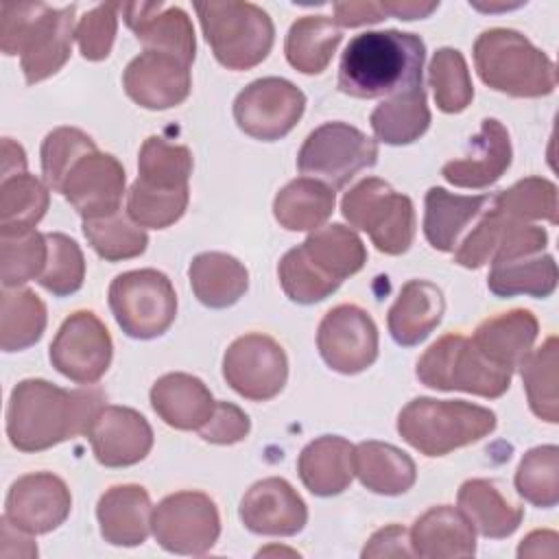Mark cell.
<instances>
[{
  "instance_id": "74e56055",
  "label": "cell",
  "mask_w": 559,
  "mask_h": 559,
  "mask_svg": "<svg viewBox=\"0 0 559 559\" xmlns=\"http://www.w3.org/2000/svg\"><path fill=\"white\" fill-rule=\"evenodd\" d=\"M487 288L496 297H550L557 288V262L548 253L522 255L491 264Z\"/></svg>"
},
{
  "instance_id": "681fc988",
  "label": "cell",
  "mask_w": 559,
  "mask_h": 559,
  "mask_svg": "<svg viewBox=\"0 0 559 559\" xmlns=\"http://www.w3.org/2000/svg\"><path fill=\"white\" fill-rule=\"evenodd\" d=\"M277 277L282 284V290L286 293V297L295 304H317L323 301L325 297H330L338 284L325 280L323 275H319L308 260L301 255L299 247L286 251L277 264Z\"/></svg>"
},
{
  "instance_id": "680465c9",
  "label": "cell",
  "mask_w": 559,
  "mask_h": 559,
  "mask_svg": "<svg viewBox=\"0 0 559 559\" xmlns=\"http://www.w3.org/2000/svg\"><path fill=\"white\" fill-rule=\"evenodd\" d=\"M386 15L400 17V20H417V17H428L439 2H415V0H384L382 2Z\"/></svg>"
},
{
  "instance_id": "ac0fdd59",
  "label": "cell",
  "mask_w": 559,
  "mask_h": 559,
  "mask_svg": "<svg viewBox=\"0 0 559 559\" xmlns=\"http://www.w3.org/2000/svg\"><path fill=\"white\" fill-rule=\"evenodd\" d=\"M122 87L144 109L159 111L177 107L192 90L190 63L170 52L144 50L124 68Z\"/></svg>"
},
{
  "instance_id": "44dd1931",
  "label": "cell",
  "mask_w": 559,
  "mask_h": 559,
  "mask_svg": "<svg viewBox=\"0 0 559 559\" xmlns=\"http://www.w3.org/2000/svg\"><path fill=\"white\" fill-rule=\"evenodd\" d=\"M87 437L96 461L105 467L135 465L146 459L153 448L151 424L129 406H105Z\"/></svg>"
},
{
  "instance_id": "91938a15",
  "label": "cell",
  "mask_w": 559,
  "mask_h": 559,
  "mask_svg": "<svg viewBox=\"0 0 559 559\" xmlns=\"http://www.w3.org/2000/svg\"><path fill=\"white\" fill-rule=\"evenodd\" d=\"M26 173V153L11 138H2V177Z\"/></svg>"
},
{
  "instance_id": "f5cc1de1",
  "label": "cell",
  "mask_w": 559,
  "mask_h": 559,
  "mask_svg": "<svg viewBox=\"0 0 559 559\" xmlns=\"http://www.w3.org/2000/svg\"><path fill=\"white\" fill-rule=\"evenodd\" d=\"M249 430L251 419L240 406L231 402H216L212 417L199 428V435L203 441L216 445H231L247 439Z\"/></svg>"
},
{
  "instance_id": "9a60e30c",
  "label": "cell",
  "mask_w": 559,
  "mask_h": 559,
  "mask_svg": "<svg viewBox=\"0 0 559 559\" xmlns=\"http://www.w3.org/2000/svg\"><path fill=\"white\" fill-rule=\"evenodd\" d=\"M48 356L61 376L79 384H94L111 365L114 343L92 310H76L61 323Z\"/></svg>"
},
{
  "instance_id": "cb8c5ba5",
  "label": "cell",
  "mask_w": 559,
  "mask_h": 559,
  "mask_svg": "<svg viewBox=\"0 0 559 559\" xmlns=\"http://www.w3.org/2000/svg\"><path fill=\"white\" fill-rule=\"evenodd\" d=\"M415 557L452 559L476 555V533L461 509L450 504L430 507L408 531Z\"/></svg>"
},
{
  "instance_id": "52a82bcc",
  "label": "cell",
  "mask_w": 559,
  "mask_h": 559,
  "mask_svg": "<svg viewBox=\"0 0 559 559\" xmlns=\"http://www.w3.org/2000/svg\"><path fill=\"white\" fill-rule=\"evenodd\" d=\"M203 35L221 66L251 70L262 63L275 39L273 20L253 2H194Z\"/></svg>"
},
{
  "instance_id": "f907efd6",
  "label": "cell",
  "mask_w": 559,
  "mask_h": 559,
  "mask_svg": "<svg viewBox=\"0 0 559 559\" xmlns=\"http://www.w3.org/2000/svg\"><path fill=\"white\" fill-rule=\"evenodd\" d=\"M120 2H105L90 9L74 31L81 55L87 61H103L109 57L118 31Z\"/></svg>"
},
{
  "instance_id": "4316f807",
  "label": "cell",
  "mask_w": 559,
  "mask_h": 559,
  "mask_svg": "<svg viewBox=\"0 0 559 559\" xmlns=\"http://www.w3.org/2000/svg\"><path fill=\"white\" fill-rule=\"evenodd\" d=\"M205 382L190 373H164L151 386V406L164 424L177 430H199L214 413Z\"/></svg>"
},
{
  "instance_id": "bcb514c9",
  "label": "cell",
  "mask_w": 559,
  "mask_h": 559,
  "mask_svg": "<svg viewBox=\"0 0 559 559\" xmlns=\"http://www.w3.org/2000/svg\"><path fill=\"white\" fill-rule=\"evenodd\" d=\"M515 489L526 502L552 509L559 502V448L550 443L528 450L518 465Z\"/></svg>"
},
{
  "instance_id": "6f0895ef",
  "label": "cell",
  "mask_w": 559,
  "mask_h": 559,
  "mask_svg": "<svg viewBox=\"0 0 559 559\" xmlns=\"http://www.w3.org/2000/svg\"><path fill=\"white\" fill-rule=\"evenodd\" d=\"M557 542H559V535L555 531H533L518 546V557L520 559H524V557H550V559H555L559 555Z\"/></svg>"
},
{
  "instance_id": "4dcf8cb0",
  "label": "cell",
  "mask_w": 559,
  "mask_h": 559,
  "mask_svg": "<svg viewBox=\"0 0 559 559\" xmlns=\"http://www.w3.org/2000/svg\"><path fill=\"white\" fill-rule=\"evenodd\" d=\"M299 251L319 275L338 286L343 280L358 273L367 262V249L362 240L356 236V231L341 223L314 229L299 245Z\"/></svg>"
},
{
  "instance_id": "ee69618b",
  "label": "cell",
  "mask_w": 559,
  "mask_h": 559,
  "mask_svg": "<svg viewBox=\"0 0 559 559\" xmlns=\"http://www.w3.org/2000/svg\"><path fill=\"white\" fill-rule=\"evenodd\" d=\"M48 260L46 234L35 229L20 234H0V277L4 288H20L39 280Z\"/></svg>"
},
{
  "instance_id": "f6af8a7d",
  "label": "cell",
  "mask_w": 559,
  "mask_h": 559,
  "mask_svg": "<svg viewBox=\"0 0 559 559\" xmlns=\"http://www.w3.org/2000/svg\"><path fill=\"white\" fill-rule=\"evenodd\" d=\"M428 81L435 92V103L443 114H461L474 98L465 57L456 48H439L432 55Z\"/></svg>"
},
{
  "instance_id": "816d5d0a",
  "label": "cell",
  "mask_w": 559,
  "mask_h": 559,
  "mask_svg": "<svg viewBox=\"0 0 559 559\" xmlns=\"http://www.w3.org/2000/svg\"><path fill=\"white\" fill-rule=\"evenodd\" d=\"M509 218L500 214L498 210L489 207L483 212L476 227L456 245L454 249V262L465 269H480L487 262H491Z\"/></svg>"
},
{
  "instance_id": "d6a6232c",
  "label": "cell",
  "mask_w": 559,
  "mask_h": 559,
  "mask_svg": "<svg viewBox=\"0 0 559 559\" xmlns=\"http://www.w3.org/2000/svg\"><path fill=\"white\" fill-rule=\"evenodd\" d=\"M354 474L373 493L400 496L417 480L415 461L384 441H362L354 448Z\"/></svg>"
},
{
  "instance_id": "d4e9b609",
  "label": "cell",
  "mask_w": 559,
  "mask_h": 559,
  "mask_svg": "<svg viewBox=\"0 0 559 559\" xmlns=\"http://www.w3.org/2000/svg\"><path fill=\"white\" fill-rule=\"evenodd\" d=\"M96 518L103 539L111 546H140L151 531V496L142 485H114L100 496Z\"/></svg>"
},
{
  "instance_id": "e575fe53",
  "label": "cell",
  "mask_w": 559,
  "mask_h": 559,
  "mask_svg": "<svg viewBox=\"0 0 559 559\" xmlns=\"http://www.w3.org/2000/svg\"><path fill=\"white\" fill-rule=\"evenodd\" d=\"M334 205V188L312 177H299L275 194L273 216L288 231H314L332 216Z\"/></svg>"
},
{
  "instance_id": "8992f818",
  "label": "cell",
  "mask_w": 559,
  "mask_h": 559,
  "mask_svg": "<svg viewBox=\"0 0 559 559\" xmlns=\"http://www.w3.org/2000/svg\"><path fill=\"white\" fill-rule=\"evenodd\" d=\"M496 428V413L465 402L415 397L397 415L400 437L424 456H445L476 443Z\"/></svg>"
},
{
  "instance_id": "4fadbf2b",
  "label": "cell",
  "mask_w": 559,
  "mask_h": 559,
  "mask_svg": "<svg viewBox=\"0 0 559 559\" xmlns=\"http://www.w3.org/2000/svg\"><path fill=\"white\" fill-rule=\"evenodd\" d=\"M306 94L290 81L264 76L249 83L234 100V120L247 135L273 142L288 135L301 120Z\"/></svg>"
},
{
  "instance_id": "7dc6e473",
  "label": "cell",
  "mask_w": 559,
  "mask_h": 559,
  "mask_svg": "<svg viewBox=\"0 0 559 559\" xmlns=\"http://www.w3.org/2000/svg\"><path fill=\"white\" fill-rule=\"evenodd\" d=\"M48 260L44 273L39 275V286L55 297H68L83 286L85 280V258L76 240L61 231H48Z\"/></svg>"
},
{
  "instance_id": "e0dca14e",
  "label": "cell",
  "mask_w": 559,
  "mask_h": 559,
  "mask_svg": "<svg viewBox=\"0 0 559 559\" xmlns=\"http://www.w3.org/2000/svg\"><path fill=\"white\" fill-rule=\"evenodd\" d=\"M124 183L127 177L122 164L114 155L96 148L85 153L70 168L59 192L83 221H92L122 210Z\"/></svg>"
},
{
  "instance_id": "d6986e66",
  "label": "cell",
  "mask_w": 559,
  "mask_h": 559,
  "mask_svg": "<svg viewBox=\"0 0 559 559\" xmlns=\"http://www.w3.org/2000/svg\"><path fill=\"white\" fill-rule=\"evenodd\" d=\"M72 509V496L63 478L52 472L20 476L4 500V515L31 535H44L61 526Z\"/></svg>"
},
{
  "instance_id": "3957f363",
  "label": "cell",
  "mask_w": 559,
  "mask_h": 559,
  "mask_svg": "<svg viewBox=\"0 0 559 559\" xmlns=\"http://www.w3.org/2000/svg\"><path fill=\"white\" fill-rule=\"evenodd\" d=\"M76 7L46 2H7L0 7V48L7 57L20 55L28 85L59 72L72 52Z\"/></svg>"
},
{
  "instance_id": "8d00e7d4",
  "label": "cell",
  "mask_w": 559,
  "mask_h": 559,
  "mask_svg": "<svg viewBox=\"0 0 559 559\" xmlns=\"http://www.w3.org/2000/svg\"><path fill=\"white\" fill-rule=\"evenodd\" d=\"M343 39L341 26L328 15H304L290 24L284 52L288 63L304 74H321Z\"/></svg>"
},
{
  "instance_id": "f546056e",
  "label": "cell",
  "mask_w": 559,
  "mask_h": 559,
  "mask_svg": "<svg viewBox=\"0 0 559 559\" xmlns=\"http://www.w3.org/2000/svg\"><path fill=\"white\" fill-rule=\"evenodd\" d=\"M491 203L489 194H452L432 186L424 199V236L437 251H454L463 229L485 212Z\"/></svg>"
},
{
  "instance_id": "11a10c76",
  "label": "cell",
  "mask_w": 559,
  "mask_h": 559,
  "mask_svg": "<svg viewBox=\"0 0 559 559\" xmlns=\"http://www.w3.org/2000/svg\"><path fill=\"white\" fill-rule=\"evenodd\" d=\"M386 17L382 2L373 0H349V2H334V22L345 28L376 24Z\"/></svg>"
},
{
  "instance_id": "d590c367",
  "label": "cell",
  "mask_w": 559,
  "mask_h": 559,
  "mask_svg": "<svg viewBox=\"0 0 559 559\" xmlns=\"http://www.w3.org/2000/svg\"><path fill=\"white\" fill-rule=\"evenodd\" d=\"M376 140L402 146L419 140L430 127V109L424 85L397 92L382 100L369 116Z\"/></svg>"
},
{
  "instance_id": "7a4b0ae2",
  "label": "cell",
  "mask_w": 559,
  "mask_h": 559,
  "mask_svg": "<svg viewBox=\"0 0 559 559\" xmlns=\"http://www.w3.org/2000/svg\"><path fill=\"white\" fill-rule=\"evenodd\" d=\"M424 59L426 46L415 33L395 28L358 33L341 57L338 90L354 98H378L424 85Z\"/></svg>"
},
{
  "instance_id": "5bb4252c",
  "label": "cell",
  "mask_w": 559,
  "mask_h": 559,
  "mask_svg": "<svg viewBox=\"0 0 559 559\" xmlns=\"http://www.w3.org/2000/svg\"><path fill=\"white\" fill-rule=\"evenodd\" d=\"M223 378L251 402L273 400L288 378L286 352L275 338L260 332L238 336L225 349Z\"/></svg>"
},
{
  "instance_id": "5b68a950",
  "label": "cell",
  "mask_w": 559,
  "mask_h": 559,
  "mask_svg": "<svg viewBox=\"0 0 559 559\" xmlns=\"http://www.w3.org/2000/svg\"><path fill=\"white\" fill-rule=\"evenodd\" d=\"M480 81L513 98L548 96L557 87L555 61L513 28L483 31L474 41Z\"/></svg>"
},
{
  "instance_id": "f1b7e54d",
  "label": "cell",
  "mask_w": 559,
  "mask_h": 559,
  "mask_svg": "<svg viewBox=\"0 0 559 559\" xmlns=\"http://www.w3.org/2000/svg\"><path fill=\"white\" fill-rule=\"evenodd\" d=\"M354 448L338 435H323L310 441L297 459L304 487L323 498L343 493L354 478Z\"/></svg>"
},
{
  "instance_id": "836d02e7",
  "label": "cell",
  "mask_w": 559,
  "mask_h": 559,
  "mask_svg": "<svg viewBox=\"0 0 559 559\" xmlns=\"http://www.w3.org/2000/svg\"><path fill=\"white\" fill-rule=\"evenodd\" d=\"M194 297L207 308H229L249 288V273L240 260L221 251H205L192 258L188 269Z\"/></svg>"
},
{
  "instance_id": "484cf974",
  "label": "cell",
  "mask_w": 559,
  "mask_h": 559,
  "mask_svg": "<svg viewBox=\"0 0 559 559\" xmlns=\"http://www.w3.org/2000/svg\"><path fill=\"white\" fill-rule=\"evenodd\" d=\"M537 334V317L531 310L515 308L485 319L474 330L472 343L493 365L515 371L531 354Z\"/></svg>"
},
{
  "instance_id": "db71d44e",
  "label": "cell",
  "mask_w": 559,
  "mask_h": 559,
  "mask_svg": "<svg viewBox=\"0 0 559 559\" xmlns=\"http://www.w3.org/2000/svg\"><path fill=\"white\" fill-rule=\"evenodd\" d=\"M362 559H373V557H415L411 548V537L408 531L400 524H389L380 531H376L369 542L365 544Z\"/></svg>"
},
{
  "instance_id": "30bf717a",
  "label": "cell",
  "mask_w": 559,
  "mask_h": 559,
  "mask_svg": "<svg viewBox=\"0 0 559 559\" xmlns=\"http://www.w3.org/2000/svg\"><path fill=\"white\" fill-rule=\"evenodd\" d=\"M107 299L120 330L140 341L162 336L177 317L173 282L157 269H138L116 275L109 284Z\"/></svg>"
},
{
  "instance_id": "9c48e42d",
  "label": "cell",
  "mask_w": 559,
  "mask_h": 559,
  "mask_svg": "<svg viewBox=\"0 0 559 559\" xmlns=\"http://www.w3.org/2000/svg\"><path fill=\"white\" fill-rule=\"evenodd\" d=\"M343 218L367 231L380 253L402 255L415 238V207L406 194L395 192L384 179L367 177L349 188L341 201Z\"/></svg>"
},
{
  "instance_id": "9f6ffc18",
  "label": "cell",
  "mask_w": 559,
  "mask_h": 559,
  "mask_svg": "<svg viewBox=\"0 0 559 559\" xmlns=\"http://www.w3.org/2000/svg\"><path fill=\"white\" fill-rule=\"evenodd\" d=\"M0 524H2L0 526V542H2L0 555L2 557H24V559L37 557V546L31 539V533L15 526L7 515H2Z\"/></svg>"
},
{
  "instance_id": "6da1fadb",
  "label": "cell",
  "mask_w": 559,
  "mask_h": 559,
  "mask_svg": "<svg viewBox=\"0 0 559 559\" xmlns=\"http://www.w3.org/2000/svg\"><path fill=\"white\" fill-rule=\"evenodd\" d=\"M107 395L98 386L61 389L41 378H26L7 404V437L20 452H41L87 435Z\"/></svg>"
},
{
  "instance_id": "60d3db41",
  "label": "cell",
  "mask_w": 559,
  "mask_h": 559,
  "mask_svg": "<svg viewBox=\"0 0 559 559\" xmlns=\"http://www.w3.org/2000/svg\"><path fill=\"white\" fill-rule=\"evenodd\" d=\"M557 365H559L557 336H548L539 349H531V354L520 365L528 406L535 413V417L548 424L559 421Z\"/></svg>"
},
{
  "instance_id": "ffe728a7",
  "label": "cell",
  "mask_w": 559,
  "mask_h": 559,
  "mask_svg": "<svg viewBox=\"0 0 559 559\" xmlns=\"http://www.w3.org/2000/svg\"><path fill=\"white\" fill-rule=\"evenodd\" d=\"M238 515L255 535L290 537L306 526L308 507L288 480L269 476L247 489Z\"/></svg>"
},
{
  "instance_id": "b9f144b4",
  "label": "cell",
  "mask_w": 559,
  "mask_h": 559,
  "mask_svg": "<svg viewBox=\"0 0 559 559\" xmlns=\"http://www.w3.org/2000/svg\"><path fill=\"white\" fill-rule=\"evenodd\" d=\"M83 234L92 249L107 262L138 258L148 245L144 227L133 223L129 214H122V210L103 218L83 221Z\"/></svg>"
},
{
  "instance_id": "ba28073f",
  "label": "cell",
  "mask_w": 559,
  "mask_h": 559,
  "mask_svg": "<svg viewBox=\"0 0 559 559\" xmlns=\"http://www.w3.org/2000/svg\"><path fill=\"white\" fill-rule=\"evenodd\" d=\"M415 376L437 391H465L480 397H500L511 386L513 371L487 360L472 338L445 334L417 360Z\"/></svg>"
},
{
  "instance_id": "c3c4849f",
  "label": "cell",
  "mask_w": 559,
  "mask_h": 559,
  "mask_svg": "<svg viewBox=\"0 0 559 559\" xmlns=\"http://www.w3.org/2000/svg\"><path fill=\"white\" fill-rule=\"evenodd\" d=\"M90 151L94 140L74 127H57L41 142V175L50 190L59 192L70 168Z\"/></svg>"
},
{
  "instance_id": "8fae6325",
  "label": "cell",
  "mask_w": 559,
  "mask_h": 559,
  "mask_svg": "<svg viewBox=\"0 0 559 559\" xmlns=\"http://www.w3.org/2000/svg\"><path fill=\"white\" fill-rule=\"evenodd\" d=\"M376 162V140L347 122H323L308 133L297 153L299 173L330 188H345L356 173L371 168Z\"/></svg>"
},
{
  "instance_id": "f35d334b",
  "label": "cell",
  "mask_w": 559,
  "mask_h": 559,
  "mask_svg": "<svg viewBox=\"0 0 559 559\" xmlns=\"http://www.w3.org/2000/svg\"><path fill=\"white\" fill-rule=\"evenodd\" d=\"M46 304L28 288H4L0 299V347L22 352L46 330Z\"/></svg>"
},
{
  "instance_id": "603a6c76",
  "label": "cell",
  "mask_w": 559,
  "mask_h": 559,
  "mask_svg": "<svg viewBox=\"0 0 559 559\" xmlns=\"http://www.w3.org/2000/svg\"><path fill=\"white\" fill-rule=\"evenodd\" d=\"M513 148L507 127L496 118L480 122L478 135L469 142V153L443 164L441 175L456 188H489L511 166Z\"/></svg>"
},
{
  "instance_id": "1f68e13d",
  "label": "cell",
  "mask_w": 559,
  "mask_h": 559,
  "mask_svg": "<svg viewBox=\"0 0 559 559\" xmlns=\"http://www.w3.org/2000/svg\"><path fill=\"white\" fill-rule=\"evenodd\" d=\"M459 509L469 520L474 531L489 539H504L518 531L524 511L511 502L493 480L469 478L459 487Z\"/></svg>"
},
{
  "instance_id": "ab89813d",
  "label": "cell",
  "mask_w": 559,
  "mask_h": 559,
  "mask_svg": "<svg viewBox=\"0 0 559 559\" xmlns=\"http://www.w3.org/2000/svg\"><path fill=\"white\" fill-rule=\"evenodd\" d=\"M50 203L48 186L31 173L2 177L0 183V234L31 231Z\"/></svg>"
},
{
  "instance_id": "7402d4cb",
  "label": "cell",
  "mask_w": 559,
  "mask_h": 559,
  "mask_svg": "<svg viewBox=\"0 0 559 559\" xmlns=\"http://www.w3.org/2000/svg\"><path fill=\"white\" fill-rule=\"evenodd\" d=\"M120 11L124 24L146 50L170 52L186 63L194 61V26L181 7L166 2H124Z\"/></svg>"
},
{
  "instance_id": "83f0119b",
  "label": "cell",
  "mask_w": 559,
  "mask_h": 559,
  "mask_svg": "<svg viewBox=\"0 0 559 559\" xmlns=\"http://www.w3.org/2000/svg\"><path fill=\"white\" fill-rule=\"evenodd\" d=\"M445 310L443 293L428 280H411L402 286L386 314V325L397 345L413 347L430 336Z\"/></svg>"
},
{
  "instance_id": "2e32d148",
  "label": "cell",
  "mask_w": 559,
  "mask_h": 559,
  "mask_svg": "<svg viewBox=\"0 0 559 559\" xmlns=\"http://www.w3.org/2000/svg\"><path fill=\"white\" fill-rule=\"evenodd\" d=\"M317 347L330 369L354 376L376 362L378 328L360 306L341 304L328 310L321 319Z\"/></svg>"
},
{
  "instance_id": "7c38bea8",
  "label": "cell",
  "mask_w": 559,
  "mask_h": 559,
  "mask_svg": "<svg viewBox=\"0 0 559 559\" xmlns=\"http://www.w3.org/2000/svg\"><path fill=\"white\" fill-rule=\"evenodd\" d=\"M155 542L175 555H205L221 535L216 502L203 491H177L157 502L151 518Z\"/></svg>"
},
{
  "instance_id": "7bdbcfd3",
  "label": "cell",
  "mask_w": 559,
  "mask_h": 559,
  "mask_svg": "<svg viewBox=\"0 0 559 559\" xmlns=\"http://www.w3.org/2000/svg\"><path fill=\"white\" fill-rule=\"evenodd\" d=\"M491 207L513 221H548L557 225V186L544 177H526L493 194Z\"/></svg>"
},
{
  "instance_id": "277c9868",
  "label": "cell",
  "mask_w": 559,
  "mask_h": 559,
  "mask_svg": "<svg viewBox=\"0 0 559 559\" xmlns=\"http://www.w3.org/2000/svg\"><path fill=\"white\" fill-rule=\"evenodd\" d=\"M190 175L192 153L188 146L170 144L159 135L146 138L138 155V179L127 194L131 221L148 229L175 225L188 207Z\"/></svg>"
}]
</instances>
